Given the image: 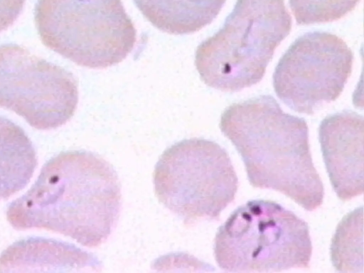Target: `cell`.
Here are the masks:
<instances>
[{
  "label": "cell",
  "instance_id": "15",
  "mask_svg": "<svg viewBox=\"0 0 364 273\" xmlns=\"http://www.w3.org/2000/svg\"><path fill=\"white\" fill-rule=\"evenodd\" d=\"M26 0H0V32L11 26L20 15Z\"/></svg>",
  "mask_w": 364,
  "mask_h": 273
},
{
  "label": "cell",
  "instance_id": "4",
  "mask_svg": "<svg viewBox=\"0 0 364 273\" xmlns=\"http://www.w3.org/2000/svg\"><path fill=\"white\" fill-rule=\"evenodd\" d=\"M213 252L230 272H273L309 267L312 243L307 223L280 204L248 201L220 225Z\"/></svg>",
  "mask_w": 364,
  "mask_h": 273
},
{
  "label": "cell",
  "instance_id": "11",
  "mask_svg": "<svg viewBox=\"0 0 364 273\" xmlns=\"http://www.w3.org/2000/svg\"><path fill=\"white\" fill-rule=\"evenodd\" d=\"M156 28L174 35L191 34L210 23L225 0H134Z\"/></svg>",
  "mask_w": 364,
  "mask_h": 273
},
{
  "label": "cell",
  "instance_id": "14",
  "mask_svg": "<svg viewBox=\"0 0 364 273\" xmlns=\"http://www.w3.org/2000/svg\"><path fill=\"white\" fill-rule=\"evenodd\" d=\"M360 0H289L292 14L300 25L336 21L351 11Z\"/></svg>",
  "mask_w": 364,
  "mask_h": 273
},
{
  "label": "cell",
  "instance_id": "12",
  "mask_svg": "<svg viewBox=\"0 0 364 273\" xmlns=\"http://www.w3.org/2000/svg\"><path fill=\"white\" fill-rule=\"evenodd\" d=\"M36 165L33 146L24 132L0 117V200L24 188Z\"/></svg>",
  "mask_w": 364,
  "mask_h": 273
},
{
  "label": "cell",
  "instance_id": "6",
  "mask_svg": "<svg viewBox=\"0 0 364 273\" xmlns=\"http://www.w3.org/2000/svg\"><path fill=\"white\" fill-rule=\"evenodd\" d=\"M153 182L159 201L187 225L218 220L238 188L226 150L200 138L166 149L156 164Z\"/></svg>",
  "mask_w": 364,
  "mask_h": 273
},
{
  "label": "cell",
  "instance_id": "9",
  "mask_svg": "<svg viewBox=\"0 0 364 273\" xmlns=\"http://www.w3.org/2000/svg\"><path fill=\"white\" fill-rule=\"evenodd\" d=\"M326 168L338 198L349 200L363 194L364 120L344 111L324 118L318 130Z\"/></svg>",
  "mask_w": 364,
  "mask_h": 273
},
{
  "label": "cell",
  "instance_id": "2",
  "mask_svg": "<svg viewBox=\"0 0 364 273\" xmlns=\"http://www.w3.org/2000/svg\"><path fill=\"white\" fill-rule=\"evenodd\" d=\"M220 128L240 153L252 186L280 192L308 211L321 205L323 185L304 119L284 112L272 96L262 95L229 106Z\"/></svg>",
  "mask_w": 364,
  "mask_h": 273
},
{
  "label": "cell",
  "instance_id": "10",
  "mask_svg": "<svg viewBox=\"0 0 364 273\" xmlns=\"http://www.w3.org/2000/svg\"><path fill=\"white\" fill-rule=\"evenodd\" d=\"M94 260L87 252L70 244L44 238H29L16 242L2 252L0 272L97 266Z\"/></svg>",
  "mask_w": 364,
  "mask_h": 273
},
{
  "label": "cell",
  "instance_id": "5",
  "mask_svg": "<svg viewBox=\"0 0 364 273\" xmlns=\"http://www.w3.org/2000/svg\"><path fill=\"white\" fill-rule=\"evenodd\" d=\"M35 22L46 47L89 68L121 63L136 42L122 0H37Z\"/></svg>",
  "mask_w": 364,
  "mask_h": 273
},
{
  "label": "cell",
  "instance_id": "7",
  "mask_svg": "<svg viewBox=\"0 0 364 273\" xmlns=\"http://www.w3.org/2000/svg\"><path fill=\"white\" fill-rule=\"evenodd\" d=\"M77 82L71 73L16 44L0 46V107L32 127L54 129L74 115Z\"/></svg>",
  "mask_w": 364,
  "mask_h": 273
},
{
  "label": "cell",
  "instance_id": "13",
  "mask_svg": "<svg viewBox=\"0 0 364 273\" xmlns=\"http://www.w3.org/2000/svg\"><path fill=\"white\" fill-rule=\"evenodd\" d=\"M363 210L361 206L343 218L332 238L331 258L337 271L363 272Z\"/></svg>",
  "mask_w": 364,
  "mask_h": 273
},
{
  "label": "cell",
  "instance_id": "8",
  "mask_svg": "<svg viewBox=\"0 0 364 273\" xmlns=\"http://www.w3.org/2000/svg\"><path fill=\"white\" fill-rule=\"evenodd\" d=\"M353 60L351 50L338 36L305 33L279 60L273 75L275 92L293 110L311 114L340 96Z\"/></svg>",
  "mask_w": 364,
  "mask_h": 273
},
{
  "label": "cell",
  "instance_id": "3",
  "mask_svg": "<svg viewBox=\"0 0 364 273\" xmlns=\"http://www.w3.org/2000/svg\"><path fill=\"white\" fill-rule=\"evenodd\" d=\"M291 28L284 0H237L223 26L196 49L201 80L225 92L258 83Z\"/></svg>",
  "mask_w": 364,
  "mask_h": 273
},
{
  "label": "cell",
  "instance_id": "1",
  "mask_svg": "<svg viewBox=\"0 0 364 273\" xmlns=\"http://www.w3.org/2000/svg\"><path fill=\"white\" fill-rule=\"evenodd\" d=\"M121 208V186L112 166L92 152L68 151L43 166L6 215L16 230H49L93 248L108 240Z\"/></svg>",
  "mask_w": 364,
  "mask_h": 273
}]
</instances>
